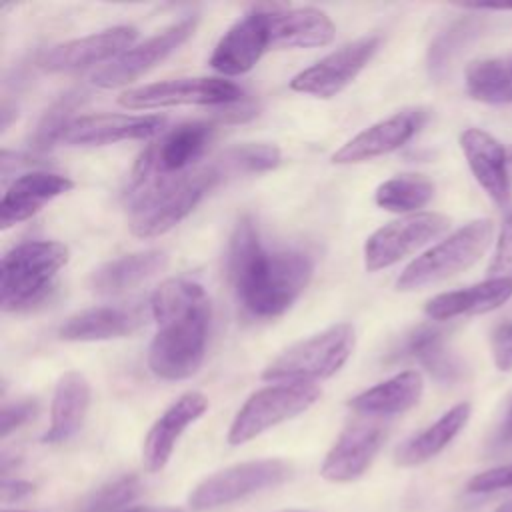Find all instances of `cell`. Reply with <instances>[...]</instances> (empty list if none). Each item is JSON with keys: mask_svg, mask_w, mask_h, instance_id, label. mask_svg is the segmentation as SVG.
I'll use <instances>...</instances> for the list:
<instances>
[{"mask_svg": "<svg viewBox=\"0 0 512 512\" xmlns=\"http://www.w3.org/2000/svg\"><path fill=\"white\" fill-rule=\"evenodd\" d=\"M468 418H470L468 402H460V404L452 406L434 424H430L416 436L408 438L402 446H398L396 464L418 466V464L434 458L460 434V430L466 426Z\"/></svg>", "mask_w": 512, "mask_h": 512, "instance_id": "cell-29", "label": "cell"}, {"mask_svg": "<svg viewBox=\"0 0 512 512\" xmlns=\"http://www.w3.org/2000/svg\"><path fill=\"white\" fill-rule=\"evenodd\" d=\"M450 226V218L438 212H416L372 232L364 244V266L368 272L388 268L420 250Z\"/></svg>", "mask_w": 512, "mask_h": 512, "instance_id": "cell-9", "label": "cell"}, {"mask_svg": "<svg viewBox=\"0 0 512 512\" xmlns=\"http://www.w3.org/2000/svg\"><path fill=\"white\" fill-rule=\"evenodd\" d=\"M214 136V124L194 120L164 132L138 158L132 178L184 174L202 158Z\"/></svg>", "mask_w": 512, "mask_h": 512, "instance_id": "cell-11", "label": "cell"}, {"mask_svg": "<svg viewBox=\"0 0 512 512\" xmlns=\"http://www.w3.org/2000/svg\"><path fill=\"white\" fill-rule=\"evenodd\" d=\"M144 322V310L138 304H110L80 310L68 316L58 336L68 342H98L124 338L136 332Z\"/></svg>", "mask_w": 512, "mask_h": 512, "instance_id": "cell-21", "label": "cell"}, {"mask_svg": "<svg viewBox=\"0 0 512 512\" xmlns=\"http://www.w3.org/2000/svg\"><path fill=\"white\" fill-rule=\"evenodd\" d=\"M168 266V254L152 248L108 260L90 274V288L98 294H120L154 278Z\"/></svg>", "mask_w": 512, "mask_h": 512, "instance_id": "cell-25", "label": "cell"}, {"mask_svg": "<svg viewBox=\"0 0 512 512\" xmlns=\"http://www.w3.org/2000/svg\"><path fill=\"white\" fill-rule=\"evenodd\" d=\"M354 340L352 324H334L286 348L264 368L262 378L270 382H316L330 378L352 356Z\"/></svg>", "mask_w": 512, "mask_h": 512, "instance_id": "cell-6", "label": "cell"}, {"mask_svg": "<svg viewBox=\"0 0 512 512\" xmlns=\"http://www.w3.org/2000/svg\"><path fill=\"white\" fill-rule=\"evenodd\" d=\"M492 356L498 370H512V322L500 326L492 336Z\"/></svg>", "mask_w": 512, "mask_h": 512, "instance_id": "cell-39", "label": "cell"}, {"mask_svg": "<svg viewBox=\"0 0 512 512\" xmlns=\"http://www.w3.org/2000/svg\"><path fill=\"white\" fill-rule=\"evenodd\" d=\"M320 398L314 382H278L256 390L236 412L228 444H244L268 428L306 412Z\"/></svg>", "mask_w": 512, "mask_h": 512, "instance_id": "cell-7", "label": "cell"}, {"mask_svg": "<svg viewBox=\"0 0 512 512\" xmlns=\"http://www.w3.org/2000/svg\"><path fill=\"white\" fill-rule=\"evenodd\" d=\"M84 92H66L62 94L40 118L36 130L30 136V146L34 152H44L56 142H62L68 126L76 120L74 110L82 104Z\"/></svg>", "mask_w": 512, "mask_h": 512, "instance_id": "cell-33", "label": "cell"}, {"mask_svg": "<svg viewBox=\"0 0 512 512\" xmlns=\"http://www.w3.org/2000/svg\"><path fill=\"white\" fill-rule=\"evenodd\" d=\"M500 488H512V464L480 472L468 482L470 492H494Z\"/></svg>", "mask_w": 512, "mask_h": 512, "instance_id": "cell-37", "label": "cell"}, {"mask_svg": "<svg viewBox=\"0 0 512 512\" xmlns=\"http://www.w3.org/2000/svg\"><path fill=\"white\" fill-rule=\"evenodd\" d=\"M74 182L56 172L32 170L18 176L0 200V226L2 230L20 224L38 214L48 202L70 192Z\"/></svg>", "mask_w": 512, "mask_h": 512, "instance_id": "cell-20", "label": "cell"}, {"mask_svg": "<svg viewBox=\"0 0 512 512\" xmlns=\"http://www.w3.org/2000/svg\"><path fill=\"white\" fill-rule=\"evenodd\" d=\"M32 492V484L30 482H24V480H4L2 482V498L8 502V500H16V498H22L26 494Z\"/></svg>", "mask_w": 512, "mask_h": 512, "instance_id": "cell-40", "label": "cell"}, {"mask_svg": "<svg viewBox=\"0 0 512 512\" xmlns=\"http://www.w3.org/2000/svg\"><path fill=\"white\" fill-rule=\"evenodd\" d=\"M492 232L494 226L488 218H478L464 224L414 258L398 276L396 288L400 292H414L464 272L476 260H480L492 240Z\"/></svg>", "mask_w": 512, "mask_h": 512, "instance_id": "cell-5", "label": "cell"}, {"mask_svg": "<svg viewBox=\"0 0 512 512\" xmlns=\"http://www.w3.org/2000/svg\"><path fill=\"white\" fill-rule=\"evenodd\" d=\"M270 46L268 10H250L222 34L208 64L224 76H240L252 70Z\"/></svg>", "mask_w": 512, "mask_h": 512, "instance_id": "cell-14", "label": "cell"}, {"mask_svg": "<svg viewBox=\"0 0 512 512\" xmlns=\"http://www.w3.org/2000/svg\"><path fill=\"white\" fill-rule=\"evenodd\" d=\"M140 512H182L178 508H142L140 506Z\"/></svg>", "mask_w": 512, "mask_h": 512, "instance_id": "cell-42", "label": "cell"}, {"mask_svg": "<svg viewBox=\"0 0 512 512\" xmlns=\"http://www.w3.org/2000/svg\"><path fill=\"white\" fill-rule=\"evenodd\" d=\"M242 96V88L224 78H178L126 90L118 96V104L128 110H148L182 104L228 106L240 102Z\"/></svg>", "mask_w": 512, "mask_h": 512, "instance_id": "cell-10", "label": "cell"}, {"mask_svg": "<svg viewBox=\"0 0 512 512\" xmlns=\"http://www.w3.org/2000/svg\"><path fill=\"white\" fill-rule=\"evenodd\" d=\"M196 22V16L182 18L158 32L156 36L144 40L142 44L128 48L118 58L92 74L94 84L100 88H118L140 78L156 64L166 60L172 52H176L194 34Z\"/></svg>", "mask_w": 512, "mask_h": 512, "instance_id": "cell-13", "label": "cell"}, {"mask_svg": "<svg viewBox=\"0 0 512 512\" xmlns=\"http://www.w3.org/2000/svg\"><path fill=\"white\" fill-rule=\"evenodd\" d=\"M156 334L148 366L162 380H186L198 372L206 352L210 300L202 284L190 278L164 280L150 296Z\"/></svg>", "mask_w": 512, "mask_h": 512, "instance_id": "cell-2", "label": "cell"}, {"mask_svg": "<svg viewBox=\"0 0 512 512\" xmlns=\"http://www.w3.org/2000/svg\"><path fill=\"white\" fill-rule=\"evenodd\" d=\"M164 128V118L154 114H90L76 118L62 142L70 146H106L124 140H148Z\"/></svg>", "mask_w": 512, "mask_h": 512, "instance_id": "cell-17", "label": "cell"}, {"mask_svg": "<svg viewBox=\"0 0 512 512\" xmlns=\"http://www.w3.org/2000/svg\"><path fill=\"white\" fill-rule=\"evenodd\" d=\"M502 438H504V442H512V406H510V410H508V416H506V420H504Z\"/></svg>", "mask_w": 512, "mask_h": 512, "instance_id": "cell-41", "label": "cell"}, {"mask_svg": "<svg viewBox=\"0 0 512 512\" xmlns=\"http://www.w3.org/2000/svg\"><path fill=\"white\" fill-rule=\"evenodd\" d=\"M460 146L476 182L496 204H506L512 194L508 148L480 128L464 130Z\"/></svg>", "mask_w": 512, "mask_h": 512, "instance_id": "cell-19", "label": "cell"}, {"mask_svg": "<svg viewBox=\"0 0 512 512\" xmlns=\"http://www.w3.org/2000/svg\"><path fill=\"white\" fill-rule=\"evenodd\" d=\"M464 86L472 100L484 104L512 102V54L506 58H478L464 68Z\"/></svg>", "mask_w": 512, "mask_h": 512, "instance_id": "cell-30", "label": "cell"}, {"mask_svg": "<svg viewBox=\"0 0 512 512\" xmlns=\"http://www.w3.org/2000/svg\"><path fill=\"white\" fill-rule=\"evenodd\" d=\"M508 160H510V172H512V146L508 148Z\"/></svg>", "mask_w": 512, "mask_h": 512, "instance_id": "cell-43", "label": "cell"}, {"mask_svg": "<svg viewBox=\"0 0 512 512\" xmlns=\"http://www.w3.org/2000/svg\"><path fill=\"white\" fill-rule=\"evenodd\" d=\"M482 30V22L476 16H464L452 22L444 32L436 36L428 50V72L432 78H444L454 58L464 50V46L474 40Z\"/></svg>", "mask_w": 512, "mask_h": 512, "instance_id": "cell-32", "label": "cell"}, {"mask_svg": "<svg viewBox=\"0 0 512 512\" xmlns=\"http://www.w3.org/2000/svg\"><path fill=\"white\" fill-rule=\"evenodd\" d=\"M270 42L276 48H318L334 40L336 26L318 8L268 10Z\"/></svg>", "mask_w": 512, "mask_h": 512, "instance_id": "cell-23", "label": "cell"}, {"mask_svg": "<svg viewBox=\"0 0 512 512\" xmlns=\"http://www.w3.org/2000/svg\"><path fill=\"white\" fill-rule=\"evenodd\" d=\"M386 432L376 422L350 424L326 454L320 474L330 482H350L366 472L382 448Z\"/></svg>", "mask_w": 512, "mask_h": 512, "instance_id": "cell-18", "label": "cell"}, {"mask_svg": "<svg viewBox=\"0 0 512 512\" xmlns=\"http://www.w3.org/2000/svg\"><path fill=\"white\" fill-rule=\"evenodd\" d=\"M68 258V248L54 240H30L8 250L0 264L2 310L18 312L40 302Z\"/></svg>", "mask_w": 512, "mask_h": 512, "instance_id": "cell-4", "label": "cell"}, {"mask_svg": "<svg viewBox=\"0 0 512 512\" xmlns=\"http://www.w3.org/2000/svg\"><path fill=\"white\" fill-rule=\"evenodd\" d=\"M292 474V466L278 458L250 460L228 466L206 480H202L190 494V508L196 512L220 508L224 504L246 498L254 492L274 488L286 482Z\"/></svg>", "mask_w": 512, "mask_h": 512, "instance_id": "cell-8", "label": "cell"}, {"mask_svg": "<svg viewBox=\"0 0 512 512\" xmlns=\"http://www.w3.org/2000/svg\"><path fill=\"white\" fill-rule=\"evenodd\" d=\"M282 154L280 148L274 144L264 142H246L234 146L226 154V166L230 170L240 172H266L280 164Z\"/></svg>", "mask_w": 512, "mask_h": 512, "instance_id": "cell-35", "label": "cell"}, {"mask_svg": "<svg viewBox=\"0 0 512 512\" xmlns=\"http://www.w3.org/2000/svg\"><path fill=\"white\" fill-rule=\"evenodd\" d=\"M136 38V28L114 26L96 34L62 42L50 48L40 64L48 72H76L94 64L114 60L130 48Z\"/></svg>", "mask_w": 512, "mask_h": 512, "instance_id": "cell-16", "label": "cell"}, {"mask_svg": "<svg viewBox=\"0 0 512 512\" xmlns=\"http://www.w3.org/2000/svg\"><path fill=\"white\" fill-rule=\"evenodd\" d=\"M36 414V400H20L16 404L4 406L0 416V434L6 438L12 430L20 428L24 422H28Z\"/></svg>", "mask_w": 512, "mask_h": 512, "instance_id": "cell-38", "label": "cell"}, {"mask_svg": "<svg viewBox=\"0 0 512 512\" xmlns=\"http://www.w3.org/2000/svg\"><path fill=\"white\" fill-rule=\"evenodd\" d=\"M394 358L416 360L430 372L432 378L442 384H452L460 380L464 372L460 360L446 346V332L432 324H422L406 334V338L394 352Z\"/></svg>", "mask_w": 512, "mask_h": 512, "instance_id": "cell-27", "label": "cell"}, {"mask_svg": "<svg viewBox=\"0 0 512 512\" xmlns=\"http://www.w3.org/2000/svg\"><path fill=\"white\" fill-rule=\"evenodd\" d=\"M512 298V280L508 278H488L480 284L452 290L430 298L424 306L428 318L442 322L458 316L486 314L500 308Z\"/></svg>", "mask_w": 512, "mask_h": 512, "instance_id": "cell-24", "label": "cell"}, {"mask_svg": "<svg viewBox=\"0 0 512 512\" xmlns=\"http://www.w3.org/2000/svg\"><path fill=\"white\" fill-rule=\"evenodd\" d=\"M426 110L406 108L400 110L366 130L358 132L346 144H342L334 154V164H358L384 154H390L404 146L426 122Z\"/></svg>", "mask_w": 512, "mask_h": 512, "instance_id": "cell-15", "label": "cell"}, {"mask_svg": "<svg viewBox=\"0 0 512 512\" xmlns=\"http://www.w3.org/2000/svg\"><path fill=\"white\" fill-rule=\"evenodd\" d=\"M4 512H24V510H4Z\"/></svg>", "mask_w": 512, "mask_h": 512, "instance_id": "cell-44", "label": "cell"}, {"mask_svg": "<svg viewBox=\"0 0 512 512\" xmlns=\"http://www.w3.org/2000/svg\"><path fill=\"white\" fill-rule=\"evenodd\" d=\"M226 270L242 310L256 320H272L306 290L314 258L298 248H266L254 220L244 216L230 234Z\"/></svg>", "mask_w": 512, "mask_h": 512, "instance_id": "cell-1", "label": "cell"}, {"mask_svg": "<svg viewBox=\"0 0 512 512\" xmlns=\"http://www.w3.org/2000/svg\"><path fill=\"white\" fill-rule=\"evenodd\" d=\"M490 278H508L512 280V212L508 214L494 248L492 262L488 266Z\"/></svg>", "mask_w": 512, "mask_h": 512, "instance_id": "cell-36", "label": "cell"}, {"mask_svg": "<svg viewBox=\"0 0 512 512\" xmlns=\"http://www.w3.org/2000/svg\"><path fill=\"white\" fill-rule=\"evenodd\" d=\"M434 196V184L422 174H400L384 180L376 192L374 202L388 212H414L426 206Z\"/></svg>", "mask_w": 512, "mask_h": 512, "instance_id": "cell-31", "label": "cell"}, {"mask_svg": "<svg viewBox=\"0 0 512 512\" xmlns=\"http://www.w3.org/2000/svg\"><path fill=\"white\" fill-rule=\"evenodd\" d=\"M142 486L138 476H118L96 488L78 508V512H124L138 498Z\"/></svg>", "mask_w": 512, "mask_h": 512, "instance_id": "cell-34", "label": "cell"}, {"mask_svg": "<svg viewBox=\"0 0 512 512\" xmlns=\"http://www.w3.org/2000/svg\"><path fill=\"white\" fill-rule=\"evenodd\" d=\"M424 390L420 372L404 370L360 394H356L348 406L364 416H394L410 410L418 404Z\"/></svg>", "mask_w": 512, "mask_h": 512, "instance_id": "cell-28", "label": "cell"}, {"mask_svg": "<svg viewBox=\"0 0 512 512\" xmlns=\"http://www.w3.org/2000/svg\"><path fill=\"white\" fill-rule=\"evenodd\" d=\"M380 48L378 36H364L352 40L328 56L320 58L316 64L304 68L290 80L294 92L310 94L316 98H332L340 94L372 60Z\"/></svg>", "mask_w": 512, "mask_h": 512, "instance_id": "cell-12", "label": "cell"}, {"mask_svg": "<svg viewBox=\"0 0 512 512\" xmlns=\"http://www.w3.org/2000/svg\"><path fill=\"white\" fill-rule=\"evenodd\" d=\"M90 406V384L84 374L70 370L64 372L54 388L50 406V426L44 434V442L58 444L72 438L88 412Z\"/></svg>", "mask_w": 512, "mask_h": 512, "instance_id": "cell-26", "label": "cell"}, {"mask_svg": "<svg viewBox=\"0 0 512 512\" xmlns=\"http://www.w3.org/2000/svg\"><path fill=\"white\" fill-rule=\"evenodd\" d=\"M208 410V398L202 392H186L172 402L146 434L142 458L150 472H158L170 460L182 432Z\"/></svg>", "mask_w": 512, "mask_h": 512, "instance_id": "cell-22", "label": "cell"}, {"mask_svg": "<svg viewBox=\"0 0 512 512\" xmlns=\"http://www.w3.org/2000/svg\"><path fill=\"white\" fill-rule=\"evenodd\" d=\"M218 166H196L184 174L132 178L126 192L130 230L138 238H156L180 224L220 180Z\"/></svg>", "mask_w": 512, "mask_h": 512, "instance_id": "cell-3", "label": "cell"}]
</instances>
